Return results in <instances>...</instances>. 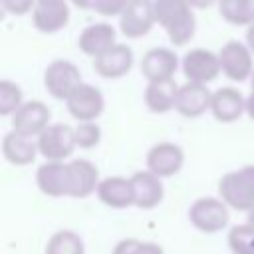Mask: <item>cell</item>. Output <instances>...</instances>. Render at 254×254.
Instances as JSON below:
<instances>
[{"label": "cell", "mask_w": 254, "mask_h": 254, "mask_svg": "<svg viewBox=\"0 0 254 254\" xmlns=\"http://www.w3.org/2000/svg\"><path fill=\"white\" fill-rule=\"evenodd\" d=\"M228 248L232 254H254V228L250 224H236L228 232Z\"/></svg>", "instance_id": "cell-26"}, {"label": "cell", "mask_w": 254, "mask_h": 254, "mask_svg": "<svg viewBox=\"0 0 254 254\" xmlns=\"http://www.w3.org/2000/svg\"><path fill=\"white\" fill-rule=\"evenodd\" d=\"M246 224H250V226L254 228V210L248 212V220H246Z\"/></svg>", "instance_id": "cell-36"}, {"label": "cell", "mask_w": 254, "mask_h": 254, "mask_svg": "<svg viewBox=\"0 0 254 254\" xmlns=\"http://www.w3.org/2000/svg\"><path fill=\"white\" fill-rule=\"evenodd\" d=\"M220 198L234 210H254V165L226 173L218 181Z\"/></svg>", "instance_id": "cell-2"}, {"label": "cell", "mask_w": 254, "mask_h": 254, "mask_svg": "<svg viewBox=\"0 0 254 254\" xmlns=\"http://www.w3.org/2000/svg\"><path fill=\"white\" fill-rule=\"evenodd\" d=\"M97 196L103 204L111 208H127L133 202V187L131 179L123 177H107L97 187Z\"/></svg>", "instance_id": "cell-22"}, {"label": "cell", "mask_w": 254, "mask_h": 254, "mask_svg": "<svg viewBox=\"0 0 254 254\" xmlns=\"http://www.w3.org/2000/svg\"><path fill=\"white\" fill-rule=\"evenodd\" d=\"M67 111L73 119H77L79 123H91L95 121L101 111H103V95L95 85L89 83H81L65 101Z\"/></svg>", "instance_id": "cell-7"}, {"label": "cell", "mask_w": 254, "mask_h": 254, "mask_svg": "<svg viewBox=\"0 0 254 254\" xmlns=\"http://www.w3.org/2000/svg\"><path fill=\"white\" fill-rule=\"evenodd\" d=\"M246 42H248V48H250V52H254V24L248 28V34H246Z\"/></svg>", "instance_id": "cell-35"}, {"label": "cell", "mask_w": 254, "mask_h": 254, "mask_svg": "<svg viewBox=\"0 0 254 254\" xmlns=\"http://www.w3.org/2000/svg\"><path fill=\"white\" fill-rule=\"evenodd\" d=\"M50 125V109L42 101H26L14 115L12 127L16 133L26 137H40L42 131Z\"/></svg>", "instance_id": "cell-12"}, {"label": "cell", "mask_w": 254, "mask_h": 254, "mask_svg": "<svg viewBox=\"0 0 254 254\" xmlns=\"http://www.w3.org/2000/svg\"><path fill=\"white\" fill-rule=\"evenodd\" d=\"M179 85L175 79L151 81L145 89V103L153 113H167L177 105Z\"/></svg>", "instance_id": "cell-23"}, {"label": "cell", "mask_w": 254, "mask_h": 254, "mask_svg": "<svg viewBox=\"0 0 254 254\" xmlns=\"http://www.w3.org/2000/svg\"><path fill=\"white\" fill-rule=\"evenodd\" d=\"M218 58H220V69L232 81H244L246 77H250L254 73L250 48L236 40L226 42L222 46V50L218 52Z\"/></svg>", "instance_id": "cell-9"}, {"label": "cell", "mask_w": 254, "mask_h": 254, "mask_svg": "<svg viewBox=\"0 0 254 254\" xmlns=\"http://www.w3.org/2000/svg\"><path fill=\"white\" fill-rule=\"evenodd\" d=\"M101 139V129L91 121V123H79L75 127V143L81 149H91L99 143Z\"/></svg>", "instance_id": "cell-29"}, {"label": "cell", "mask_w": 254, "mask_h": 254, "mask_svg": "<svg viewBox=\"0 0 254 254\" xmlns=\"http://www.w3.org/2000/svg\"><path fill=\"white\" fill-rule=\"evenodd\" d=\"M131 187H133V202L135 206L149 210L155 208L165 194L163 183L157 175H153L151 171H139L131 177Z\"/></svg>", "instance_id": "cell-15"}, {"label": "cell", "mask_w": 254, "mask_h": 254, "mask_svg": "<svg viewBox=\"0 0 254 254\" xmlns=\"http://www.w3.org/2000/svg\"><path fill=\"white\" fill-rule=\"evenodd\" d=\"M71 2L83 10H93V6H95V0H71Z\"/></svg>", "instance_id": "cell-34"}, {"label": "cell", "mask_w": 254, "mask_h": 254, "mask_svg": "<svg viewBox=\"0 0 254 254\" xmlns=\"http://www.w3.org/2000/svg\"><path fill=\"white\" fill-rule=\"evenodd\" d=\"M50 2H60V0H36V4H50Z\"/></svg>", "instance_id": "cell-37"}, {"label": "cell", "mask_w": 254, "mask_h": 254, "mask_svg": "<svg viewBox=\"0 0 254 254\" xmlns=\"http://www.w3.org/2000/svg\"><path fill=\"white\" fill-rule=\"evenodd\" d=\"M210 99L212 93L206 89V85L200 83H185L179 87V95H177V105L175 109L189 119L200 117L204 111L210 109Z\"/></svg>", "instance_id": "cell-14"}, {"label": "cell", "mask_w": 254, "mask_h": 254, "mask_svg": "<svg viewBox=\"0 0 254 254\" xmlns=\"http://www.w3.org/2000/svg\"><path fill=\"white\" fill-rule=\"evenodd\" d=\"M2 6H4V10L12 12L16 16H22V14L34 10L36 0H2Z\"/></svg>", "instance_id": "cell-31"}, {"label": "cell", "mask_w": 254, "mask_h": 254, "mask_svg": "<svg viewBox=\"0 0 254 254\" xmlns=\"http://www.w3.org/2000/svg\"><path fill=\"white\" fill-rule=\"evenodd\" d=\"M36 183L46 196H67V163L46 161L36 171Z\"/></svg>", "instance_id": "cell-18"}, {"label": "cell", "mask_w": 254, "mask_h": 254, "mask_svg": "<svg viewBox=\"0 0 254 254\" xmlns=\"http://www.w3.org/2000/svg\"><path fill=\"white\" fill-rule=\"evenodd\" d=\"M133 65V52L125 44H115L103 56L93 60V69L107 79L123 77Z\"/></svg>", "instance_id": "cell-16"}, {"label": "cell", "mask_w": 254, "mask_h": 254, "mask_svg": "<svg viewBox=\"0 0 254 254\" xmlns=\"http://www.w3.org/2000/svg\"><path fill=\"white\" fill-rule=\"evenodd\" d=\"M220 16L234 26L254 24V0H218Z\"/></svg>", "instance_id": "cell-24"}, {"label": "cell", "mask_w": 254, "mask_h": 254, "mask_svg": "<svg viewBox=\"0 0 254 254\" xmlns=\"http://www.w3.org/2000/svg\"><path fill=\"white\" fill-rule=\"evenodd\" d=\"M97 167L87 159H73L67 163V196L85 198L91 192H97L99 187Z\"/></svg>", "instance_id": "cell-10"}, {"label": "cell", "mask_w": 254, "mask_h": 254, "mask_svg": "<svg viewBox=\"0 0 254 254\" xmlns=\"http://www.w3.org/2000/svg\"><path fill=\"white\" fill-rule=\"evenodd\" d=\"M246 111V99L242 93L234 87H220L212 93L210 99V113L214 115L216 121L222 123H232L240 119V115Z\"/></svg>", "instance_id": "cell-17"}, {"label": "cell", "mask_w": 254, "mask_h": 254, "mask_svg": "<svg viewBox=\"0 0 254 254\" xmlns=\"http://www.w3.org/2000/svg\"><path fill=\"white\" fill-rule=\"evenodd\" d=\"M115 44H117L115 42V28L111 24H105V22L87 26L79 36V50L93 60L103 56Z\"/></svg>", "instance_id": "cell-19"}, {"label": "cell", "mask_w": 254, "mask_h": 254, "mask_svg": "<svg viewBox=\"0 0 254 254\" xmlns=\"http://www.w3.org/2000/svg\"><path fill=\"white\" fill-rule=\"evenodd\" d=\"M189 220L196 230L214 234V232H220L222 228H226L230 214H228V206L224 200L214 198V196H202L190 204Z\"/></svg>", "instance_id": "cell-3"}, {"label": "cell", "mask_w": 254, "mask_h": 254, "mask_svg": "<svg viewBox=\"0 0 254 254\" xmlns=\"http://www.w3.org/2000/svg\"><path fill=\"white\" fill-rule=\"evenodd\" d=\"M155 24L153 2L149 0H129L123 14L119 16V28L127 38H143Z\"/></svg>", "instance_id": "cell-8"}, {"label": "cell", "mask_w": 254, "mask_h": 254, "mask_svg": "<svg viewBox=\"0 0 254 254\" xmlns=\"http://www.w3.org/2000/svg\"><path fill=\"white\" fill-rule=\"evenodd\" d=\"M2 153L8 163L16 167H24V165H30L40 151H38V141H34L32 137L20 135L16 131H10L4 135Z\"/></svg>", "instance_id": "cell-21"}, {"label": "cell", "mask_w": 254, "mask_h": 254, "mask_svg": "<svg viewBox=\"0 0 254 254\" xmlns=\"http://www.w3.org/2000/svg\"><path fill=\"white\" fill-rule=\"evenodd\" d=\"M179 67V58L175 52L167 48H153L141 60V73L151 81H165L173 79Z\"/></svg>", "instance_id": "cell-13"}, {"label": "cell", "mask_w": 254, "mask_h": 254, "mask_svg": "<svg viewBox=\"0 0 254 254\" xmlns=\"http://www.w3.org/2000/svg\"><path fill=\"white\" fill-rule=\"evenodd\" d=\"M22 89L8 81V79H2L0 81V113L2 115H14L20 107H22Z\"/></svg>", "instance_id": "cell-27"}, {"label": "cell", "mask_w": 254, "mask_h": 254, "mask_svg": "<svg viewBox=\"0 0 254 254\" xmlns=\"http://www.w3.org/2000/svg\"><path fill=\"white\" fill-rule=\"evenodd\" d=\"M246 113L254 119V73H252V87H250V95L246 99Z\"/></svg>", "instance_id": "cell-33"}, {"label": "cell", "mask_w": 254, "mask_h": 254, "mask_svg": "<svg viewBox=\"0 0 254 254\" xmlns=\"http://www.w3.org/2000/svg\"><path fill=\"white\" fill-rule=\"evenodd\" d=\"M32 20L40 32L54 34L69 22L67 2L60 0V2H50V4H36L32 10Z\"/></svg>", "instance_id": "cell-20"}, {"label": "cell", "mask_w": 254, "mask_h": 254, "mask_svg": "<svg viewBox=\"0 0 254 254\" xmlns=\"http://www.w3.org/2000/svg\"><path fill=\"white\" fill-rule=\"evenodd\" d=\"M214 2H218V0H187V4H189L190 8H198V10L210 8Z\"/></svg>", "instance_id": "cell-32"}, {"label": "cell", "mask_w": 254, "mask_h": 254, "mask_svg": "<svg viewBox=\"0 0 254 254\" xmlns=\"http://www.w3.org/2000/svg\"><path fill=\"white\" fill-rule=\"evenodd\" d=\"M129 0H95L93 10L103 16H121Z\"/></svg>", "instance_id": "cell-30"}, {"label": "cell", "mask_w": 254, "mask_h": 254, "mask_svg": "<svg viewBox=\"0 0 254 254\" xmlns=\"http://www.w3.org/2000/svg\"><path fill=\"white\" fill-rule=\"evenodd\" d=\"M113 254H165V252H163V246H159L157 242L125 238V240H119L115 244Z\"/></svg>", "instance_id": "cell-28"}, {"label": "cell", "mask_w": 254, "mask_h": 254, "mask_svg": "<svg viewBox=\"0 0 254 254\" xmlns=\"http://www.w3.org/2000/svg\"><path fill=\"white\" fill-rule=\"evenodd\" d=\"M149 2H151V0H149Z\"/></svg>", "instance_id": "cell-38"}, {"label": "cell", "mask_w": 254, "mask_h": 254, "mask_svg": "<svg viewBox=\"0 0 254 254\" xmlns=\"http://www.w3.org/2000/svg\"><path fill=\"white\" fill-rule=\"evenodd\" d=\"M183 163H185L183 149L169 141L153 145L147 153V171H151L159 179L177 175L183 169Z\"/></svg>", "instance_id": "cell-11"}, {"label": "cell", "mask_w": 254, "mask_h": 254, "mask_svg": "<svg viewBox=\"0 0 254 254\" xmlns=\"http://www.w3.org/2000/svg\"><path fill=\"white\" fill-rule=\"evenodd\" d=\"M36 141H38L40 155L48 161H62L64 163V159H67L73 153V149L77 147L75 129H71L65 123L48 125Z\"/></svg>", "instance_id": "cell-4"}, {"label": "cell", "mask_w": 254, "mask_h": 254, "mask_svg": "<svg viewBox=\"0 0 254 254\" xmlns=\"http://www.w3.org/2000/svg\"><path fill=\"white\" fill-rule=\"evenodd\" d=\"M183 71L190 83L206 85L220 73V58L210 50H190L183 58Z\"/></svg>", "instance_id": "cell-6"}, {"label": "cell", "mask_w": 254, "mask_h": 254, "mask_svg": "<svg viewBox=\"0 0 254 254\" xmlns=\"http://www.w3.org/2000/svg\"><path fill=\"white\" fill-rule=\"evenodd\" d=\"M46 254H85V246L73 230H58L48 238Z\"/></svg>", "instance_id": "cell-25"}, {"label": "cell", "mask_w": 254, "mask_h": 254, "mask_svg": "<svg viewBox=\"0 0 254 254\" xmlns=\"http://www.w3.org/2000/svg\"><path fill=\"white\" fill-rule=\"evenodd\" d=\"M44 85L56 99H65L81 85V75L75 64L69 60H54L44 73Z\"/></svg>", "instance_id": "cell-5"}, {"label": "cell", "mask_w": 254, "mask_h": 254, "mask_svg": "<svg viewBox=\"0 0 254 254\" xmlns=\"http://www.w3.org/2000/svg\"><path fill=\"white\" fill-rule=\"evenodd\" d=\"M153 14L175 46H185L194 36L196 22L187 0H153Z\"/></svg>", "instance_id": "cell-1"}]
</instances>
